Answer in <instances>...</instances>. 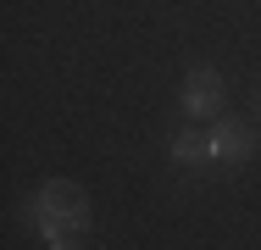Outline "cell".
I'll return each mask as SVG.
<instances>
[{"label": "cell", "instance_id": "3", "mask_svg": "<svg viewBox=\"0 0 261 250\" xmlns=\"http://www.w3.org/2000/svg\"><path fill=\"white\" fill-rule=\"evenodd\" d=\"M184 111L195 122H211L222 111V78L211 67H189V78H184Z\"/></svg>", "mask_w": 261, "mask_h": 250}, {"label": "cell", "instance_id": "2", "mask_svg": "<svg viewBox=\"0 0 261 250\" xmlns=\"http://www.w3.org/2000/svg\"><path fill=\"white\" fill-rule=\"evenodd\" d=\"M206 134H211V145H217V161H222V167H245V161L256 156V128H250L245 117L217 111L206 122Z\"/></svg>", "mask_w": 261, "mask_h": 250}, {"label": "cell", "instance_id": "5", "mask_svg": "<svg viewBox=\"0 0 261 250\" xmlns=\"http://www.w3.org/2000/svg\"><path fill=\"white\" fill-rule=\"evenodd\" d=\"M256 117H261V89H256Z\"/></svg>", "mask_w": 261, "mask_h": 250}, {"label": "cell", "instance_id": "4", "mask_svg": "<svg viewBox=\"0 0 261 250\" xmlns=\"http://www.w3.org/2000/svg\"><path fill=\"white\" fill-rule=\"evenodd\" d=\"M167 156L178 161V167H217V145H211L206 128H184V134H172V145H167Z\"/></svg>", "mask_w": 261, "mask_h": 250}, {"label": "cell", "instance_id": "1", "mask_svg": "<svg viewBox=\"0 0 261 250\" xmlns=\"http://www.w3.org/2000/svg\"><path fill=\"white\" fill-rule=\"evenodd\" d=\"M28 217L39 222L45 245H72V234H84V228H89V200H84V189H78V184L50 178V184L34 195Z\"/></svg>", "mask_w": 261, "mask_h": 250}]
</instances>
